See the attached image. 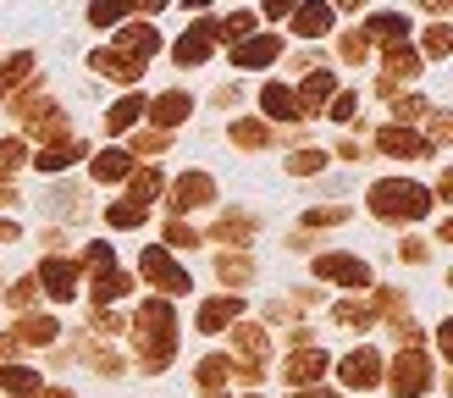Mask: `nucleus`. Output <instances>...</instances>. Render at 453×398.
<instances>
[{
    "label": "nucleus",
    "mask_w": 453,
    "mask_h": 398,
    "mask_svg": "<svg viewBox=\"0 0 453 398\" xmlns=\"http://www.w3.org/2000/svg\"><path fill=\"white\" fill-rule=\"evenodd\" d=\"M420 6H426V11H448V0H420Z\"/></svg>",
    "instance_id": "bf43d9fd"
},
{
    "label": "nucleus",
    "mask_w": 453,
    "mask_h": 398,
    "mask_svg": "<svg viewBox=\"0 0 453 398\" xmlns=\"http://www.w3.org/2000/svg\"><path fill=\"white\" fill-rule=\"evenodd\" d=\"M249 233H255V221H249L243 210H238V216L226 210V216H221V227H216V238H233V243H249Z\"/></svg>",
    "instance_id": "e433bc0d"
},
{
    "label": "nucleus",
    "mask_w": 453,
    "mask_h": 398,
    "mask_svg": "<svg viewBox=\"0 0 453 398\" xmlns=\"http://www.w3.org/2000/svg\"><path fill=\"white\" fill-rule=\"evenodd\" d=\"M332 371V360L315 343H304V348H293L288 354V365H282V376H288V387H315L321 382V376Z\"/></svg>",
    "instance_id": "6e6552de"
},
{
    "label": "nucleus",
    "mask_w": 453,
    "mask_h": 398,
    "mask_svg": "<svg viewBox=\"0 0 453 398\" xmlns=\"http://www.w3.org/2000/svg\"><path fill=\"white\" fill-rule=\"evenodd\" d=\"M205 28H211V39H226V44H233V39H249V34H255V11L216 17V22H205Z\"/></svg>",
    "instance_id": "a878e982"
},
{
    "label": "nucleus",
    "mask_w": 453,
    "mask_h": 398,
    "mask_svg": "<svg viewBox=\"0 0 453 398\" xmlns=\"http://www.w3.org/2000/svg\"><path fill=\"white\" fill-rule=\"evenodd\" d=\"M139 272H144L155 287H161V294H188V287H194V282H188V272L166 255V243H150V249L139 255Z\"/></svg>",
    "instance_id": "7ed1b4c3"
},
{
    "label": "nucleus",
    "mask_w": 453,
    "mask_h": 398,
    "mask_svg": "<svg viewBox=\"0 0 453 398\" xmlns=\"http://www.w3.org/2000/svg\"><path fill=\"white\" fill-rule=\"evenodd\" d=\"M337 6H343V11H354V6H365V0H337Z\"/></svg>",
    "instance_id": "e2e57ef3"
},
{
    "label": "nucleus",
    "mask_w": 453,
    "mask_h": 398,
    "mask_svg": "<svg viewBox=\"0 0 453 398\" xmlns=\"http://www.w3.org/2000/svg\"><path fill=\"white\" fill-rule=\"evenodd\" d=\"M17 348V338H0V354H12Z\"/></svg>",
    "instance_id": "680f3d73"
},
{
    "label": "nucleus",
    "mask_w": 453,
    "mask_h": 398,
    "mask_svg": "<svg viewBox=\"0 0 453 398\" xmlns=\"http://www.w3.org/2000/svg\"><path fill=\"white\" fill-rule=\"evenodd\" d=\"M426 117H432V111H426ZM448 139H453V122L437 111V117H432V139H426V144H448Z\"/></svg>",
    "instance_id": "603ef678"
},
{
    "label": "nucleus",
    "mask_w": 453,
    "mask_h": 398,
    "mask_svg": "<svg viewBox=\"0 0 453 398\" xmlns=\"http://www.w3.org/2000/svg\"><path fill=\"white\" fill-rule=\"evenodd\" d=\"M376 304H381V310H388V316H398V310H403V299L393 294V287H381V294H376Z\"/></svg>",
    "instance_id": "5fc2aeb1"
},
{
    "label": "nucleus",
    "mask_w": 453,
    "mask_h": 398,
    "mask_svg": "<svg viewBox=\"0 0 453 398\" xmlns=\"http://www.w3.org/2000/svg\"><path fill=\"white\" fill-rule=\"evenodd\" d=\"M88 66H95L100 78H117V83H139V78H144V66L127 61L122 50H95V61H88Z\"/></svg>",
    "instance_id": "aec40b11"
},
{
    "label": "nucleus",
    "mask_w": 453,
    "mask_h": 398,
    "mask_svg": "<svg viewBox=\"0 0 453 398\" xmlns=\"http://www.w3.org/2000/svg\"><path fill=\"white\" fill-rule=\"evenodd\" d=\"M28 78H34V56L28 50H17L12 61H0V100H6L17 83H28Z\"/></svg>",
    "instance_id": "cd10ccee"
},
{
    "label": "nucleus",
    "mask_w": 453,
    "mask_h": 398,
    "mask_svg": "<svg viewBox=\"0 0 453 398\" xmlns=\"http://www.w3.org/2000/svg\"><path fill=\"white\" fill-rule=\"evenodd\" d=\"M39 294H50L56 304H61V299H73V294H78V265H73V260H61V255H50V260L39 265Z\"/></svg>",
    "instance_id": "9d476101"
},
{
    "label": "nucleus",
    "mask_w": 453,
    "mask_h": 398,
    "mask_svg": "<svg viewBox=\"0 0 453 398\" xmlns=\"http://www.w3.org/2000/svg\"><path fill=\"white\" fill-rule=\"evenodd\" d=\"M354 105H359L354 95H332V111H326V117H332V122H349V117H354Z\"/></svg>",
    "instance_id": "3c124183"
},
{
    "label": "nucleus",
    "mask_w": 453,
    "mask_h": 398,
    "mask_svg": "<svg viewBox=\"0 0 453 398\" xmlns=\"http://www.w3.org/2000/svg\"><path fill=\"white\" fill-rule=\"evenodd\" d=\"M277 56H282V39L277 34H249V39H238L233 66H271Z\"/></svg>",
    "instance_id": "2eb2a0df"
},
{
    "label": "nucleus",
    "mask_w": 453,
    "mask_h": 398,
    "mask_svg": "<svg viewBox=\"0 0 453 398\" xmlns=\"http://www.w3.org/2000/svg\"><path fill=\"white\" fill-rule=\"evenodd\" d=\"M12 199H17V188H0V205H12Z\"/></svg>",
    "instance_id": "052dcab7"
},
{
    "label": "nucleus",
    "mask_w": 453,
    "mask_h": 398,
    "mask_svg": "<svg viewBox=\"0 0 453 398\" xmlns=\"http://www.w3.org/2000/svg\"><path fill=\"white\" fill-rule=\"evenodd\" d=\"M337 382L354 387V393H371V387L381 382V354H376V348H354V354H343V365H337Z\"/></svg>",
    "instance_id": "423d86ee"
},
{
    "label": "nucleus",
    "mask_w": 453,
    "mask_h": 398,
    "mask_svg": "<svg viewBox=\"0 0 453 398\" xmlns=\"http://www.w3.org/2000/svg\"><path fill=\"white\" fill-rule=\"evenodd\" d=\"M448 44H453L448 22H432V28H426V56H448Z\"/></svg>",
    "instance_id": "a18cd8bd"
},
{
    "label": "nucleus",
    "mask_w": 453,
    "mask_h": 398,
    "mask_svg": "<svg viewBox=\"0 0 453 398\" xmlns=\"http://www.w3.org/2000/svg\"><path fill=\"white\" fill-rule=\"evenodd\" d=\"M321 161H326L321 149H293V155H288V172H299V177H310V172H321Z\"/></svg>",
    "instance_id": "79ce46f5"
},
{
    "label": "nucleus",
    "mask_w": 453,
    "mask_h": 398,
    "mask_svg": "<svg viewBox=\"0 0 453 398\" xmlns=\"http://www.w3.org/2000/svg\"><path fill=\"white\" fill-rule=\"evenodd\" d=\"M398 260H415V265H420V260H426V243H420V238H403V243H398Z\"/></svg>",
    "instance_id": "864d4df0"
},
{
    "label": "nucleus",
    "mask_w": 453,
    "mask_h": 398,
    "mask_svg": "<svg viewBox=\"0 0 453 398\" xmlns=\"http://www.w3.org/2000/svg\"><path fill=\"white\" fill-rule=\"evenodd\" d=\"M12 111H17V122L28 127L34 139H44V144H56L61 133H66V117H61V111H56L50 100H17Z\"/></svg>",
    "instance_id": "39448f33"
},
{
    "label": "nucleus",
    "mask_w": 453,
    "mask_h": 398,
    "mask_svg": "<svg viewBox=\"0 0 453 398\" xmlns=\"http://www.w3.org/2000/svg\"><path fill=\"white\" fill-rule=\"evenodd\" d=\"M315 277H326L337 287H359V294H365V287H371V265L354 260V255H321V260H315Z\"/></svg>",
    "instance_id": "0eeeda50"
},
{
    "label": "nucleus",
    "mask_w": 453,
    "mask_h": 398,
    "mask_svg": "<svg viewBox=\"0 0 453 398\" xmlns=\"http://www.w3.org/2000/svg\"><path fill=\"white\" fill-rule=\"evenodd\" d=\"M233 348L243 354L249 365H265V354H271V338H265L260 326H238V332H233Z\"/></svg>",
    "instance_id": "393cba45"
},
{
    "label": "nucleus",
    "mask_w": 453,
    "mask_h": 398,
    "mask_svg": "<svg viewBox=\"0 0 453 398\" xmlns=\"http://www.w3.org/2000/svg\"><path fill=\"white\" fill-rule=\"evenodd\" d=\"M78 155H83V144H78V139H61V144H44V149L34 155V166H39L44 177H56V172H66V166H73Z\"/></svg>",
    "instance_id": "4be33fe9"
},
{
    "label": "nucleus",
    "mask_w": 453,
    "mask_h": 398,
    "mask_svg": "<svg viewBox=\"0 0 453 398\" xmlns=\"http://www.w3.org/2000/svg\"><path fill=\"white\" fill-rule=\"evenodd\" d=\"M95 177L100 183H122V177H133V155L127 149H100L95 155Z\"/></svg>",
    "instance_id": "b1692460"
},
{
    "label": "nucleus",
    "mask_w": 453,
    "mask_h": 398,
    "mask_svg": "<svg viewBox=\"0 0 453 398\" xmlns=\"http://www.w3.org/2000/svg\"><path fill=\"white\" fill-rule=\"evenodd\" d=\"M83 260H88V272H105V265H117V255H111V243H88V249H83Z\"/></svg>",
    "instance_id": "de8ad7c7"
},
{
    "label": "nucleus",
    "mask_w": 453,
    "mask_h": 398,
    "mask_svg": "<svg viewBox=\"0 0 453 398\" xmlns=\"http://www.w3.org/2000/svg\"><path fill=\"white\" fill-rule=\"evenodd\" d=\"M432 205L437 199L420 183H410V177H381V183L371 188V210L381 221H420V216H432Z\"/></svg>",
    "instance_id": "f03ea898"
},
{
    "label": "nucleus",
    "mask_w": 453,
    "mask_h": 398,
    "mask_svg": "<svg viewBox=\"0 0 453 398\" xmlns=\"http://www.w3.org/2000/svg\"><path fill=\"white\" fill-rule=\"evenodd\" d=\"M155 149H166V133L155 127V133H139V144H133L127 155H155Z\"/></svg>",
    "instance_id": "8fccbe9b"
},
{
    "label": "nucleus",
    "mask_w": 453,
    "mask_h": 398,
    "mask_svg": "<svg viewBox=\"0 0 453 398\" xmlns=\"http://www.w3.org/2000/svg\"><path fill=\"white\" fill-rule=\"evenodd\" d=\"M243 316V299L238 294H221V299H205V310H199V332H226Z\"/></svg>",
    "instance_id": "f3484780"
},
{
    "label": "nucleus",
    "mask_w": 453,
    "mask_h": 398,
    "mask_svg": "<svg viewBox=\"0 0 453 398\" xmlns=\"http://www.w3.org/2000/svg\"><path fill=\"white\" fill-rule=\"evenodd\" d=\"M139 117H144V100H139V95H122L117 105L105 111V127H111V133H127V127L139 122Z\"/></svg>",
    "instance_id": "c756f323"
},
{
    "label": "nucleus",
    "mask_w": 453,
    "mask_h": 398,
    "mask_svg": "<svg viewBox=\"0 0 453 398\" xmlns=\"http://www.w3.org/2000/svg\"><path fill=\"white\" fill-rule=\"evenodd\" d=\"M376 149L393 155V161H420V155H432V144H426L415 127H381L376 133Z\"/></svg>",
    "instance_id": "f8f14e48"
},
{
    "label": "nucleus",
    "mask_w": 453,
    "mask_h": 398,
    "mask_svg": "<svg viewBox=\"0 0 453 398\" xmlns=\"http://www.w3.org/2000/svg\"><path fill=\"white\" fill-rule=\"evenodd\" d=\"M155 194H161V172H133V194H127V199H139V205H150Z\"/></svg>",
    "instance_id": "ea45409f"
},
{
    "label": "nucleus",
    "mask_w": 453,
    "mask_h": 398,
    "mask_svg": "<svg viewBox=\"0 0 453 398\" xmlns=\"http://www.w3.org/2000/svg\"><path fill=\"white\" fill-rule=\"evenodd\" d=\"M0 243H17V221H0Z\"/></svg>",
    "instance_id": "13d9d810"
},
{
    "label": "nucleus",
    "mask_w": 453,
    "mask_h": 398,
    "mask_svg": "<svg viewBox=\"0 0 453 398\" xmlns=\"http://www.w3.org/2000/svg\"><path fill=\"white\" fill-rule=\"evenodd\" d=\"M39 387V371H28V365H0V393H12V398H28Z\"/></svg>",
    "instance_id": "bb28decb"
},
{
    "label": "nucleus",
    "mask_w": 453,
    "mask_h": 398,
    "mask_svg": "<svg viewBox=\"0 0 453 398\" xmlns=\"http://www.w3.org/2000/svg\"><path fill=\"white\" fill-rule=\"evenodd\" d=\"M216 272H221V282H249V277H255V260H249V255H221Z\"/></svg>",
    "instance_id": "c9c22d12"
},
{
    "label": "nucleus",
    "mask_w": 453,
    "mask_h": 398,
    "mask_svg": "<svg viewBox=\"0 0 453 398\" xmlns=\"http://www.w3.org/2000/svg\"><path fill=\"white\" fill-rule=\"evenodd\" d=\"M117 50H122L127 61H139V66H144L155 50H161V34H155L150 22H127V28L117 34Z\"/></svg>",
    "instance_id": "4468645a"
},
{
    "label": "nucleus",
    "mask_w": 453,
    "mask_h": 398,
    "mask_svg": "<svg viewBox=\"0 0 453 398\" xmlns=\"http://www.w3.org/2000/svg\"><path fill=\"white\" fill-rule=\"evenodd\" d=\"M233 360H226V354H211V360H199V387L205 393H221V382H233Z\"/></svg>",
    "instance_id": "c85d7f7f"
},
{
    "label": "nucleus",
    "mask_w": 453,
    "mask_h": 398,
    "mask_svg": "<svg viewBox=\"0 0 453 398\" xmlns=\"http://www.w3.org/2000/svg\"><path fill=\"white\" fill-rule=\"evenodd\" d=\"M403 78H410V83L420 78V50H415L410 39H398L393 50H388V73H381V83H376V88H381V95H393Z\"/></svg>",
    "instance_id": "1a4fd4ad"
},
{
    "label": "nucleus",
    "mask_w": 453,
    "mask_h": 398,
    "mask_svg": "<svg viewBox=\"0 0 453 398\" xmlns=\"http://www.w3.org/2000/svg\"><path fill=\"white\" fill-rule=\"evenodd\" d=\"M34 304H39V277L12 282V310H34Z\"/></svg>",
    "instance_id": "a19ab883"
},
{
    "label": "nucleus",
    "mask_w": 453,
    "mask_h": 398,
    "mask_svg": "<svg viewBox=\"0 0 453 398\" xmlns=\"http://www.w3.org/2000/svg\"><path fill=\"white\" fill-rule=\"evenodd\" d=\"M56 332H61V326H56L50 316H22V321H17V332H12V338H17V343H50Z\"/></svg>",
    "instance_id": "7c9ffc66"
},
{
    "label": "nucleus",
    "mask_w": 453,
    "mask_h": 398,
    "mask_svg": "<svg viewBox=\"0 0 453 398\" xmlns=\"http://www.w3.org/2000/svg\"><path fill=\"white\" fill-rule=\"evenodd\" d=\"M211 44H216V39H211V28H205V22H194V28L172 44V56L183 61V66H205V61H211Z\"/></svg>",
    "instance_id": "a211bd4d"
},
{
    "label": "nucleus",
    "mask_w": 453,
    "mask_h": 398,
    "mask_svg": "<svg viewBox=\"0 0 453 398\" xmlns=\"http://www.w3.org/2000/svg\"><path fill=\"white\" fill-rule=\"evenodd\" d=\"M393 111H398V127H410V122H420V117H426V111H432V105H426L420 95H403V100H398Z\"/></svg>",
    "instance_id": "c03bdc74"
},
{
    "label": "nucleus",
    "mask_w": 453,
    "mask_h": 398,
    "mask_svg": "<svg viewBox=\"0 0 453 398\" xmlns=\"http://www.w3.org/2000/svg\"><path fill=\"white\" fill-rule=\"evenodd\" d=\"M293 6L299 0H265V17H293Z\"/></svg>",
    "instance_id": "6e6d98bb"
},
{
    "label": "nucleus",
    "mask_w": 453,
    "mask_h": 398,
    "mask_svg": "<svg viewBox=\"0 0 453 398\" xmlns=\"http://www.w3.org/2000/svg\"><path fill=\"white\" fill-rule=\"evenodd\" d=\"M133 338H139V360L144 371H166V360L177 354V316L166 299H144L139 321H133Z\"/></svg>",
    "instance_id": "f257e3e1"
},
{
    "label": "nucleus",
    "mask_w": 453,
    "mask_h": 398,
    "mask_svg": "<svg viewBox=\"0 0 453 398\" xmlns=\"http://www.w3.org/2000/svg\"><path fill=\"white\" fill-rule=\"evenodd\" d=\"M233 144L238 149H265L271 144V127L265 122H233Z\"/></svg>",
    "instance_id": "72a5a7b5"
},
{
    "label": "nucleus",
    "mask_w": 453,
    "mask_h": 398,
    "mask_svg": "<svg viewBox=\"0 0 453 398\" xmlns=\"http://www.w3.org/2000/svg\"><path fill=\"white\" fill-rule=\"evenodd\" d=\"M343 56H349V61H365V56H371V34H365V28L343 34Z\"/></svg>",
    "instance_id": "49530a36"
},
{
    "label": "nucleus",
    "mask_w": 453,
    "mask_h": 398,
    "mask_svg": "<svg viewBox=\"0 0 453 398\" xmlns=\"http://www.w3.org/2000/svg\"><path fill=\"white\" fill-rule=\"evenodd\" d=\"M144 216H150V205H139V199H122V205H111V210H105L111 227H139Z\"/></svg>",
    "instance_id": "f704fd0d"
},
{
    "label": "nucleus",
    "mask_w": 453,
    "mask_h": 398,
    "mask_svg": "<svg viewBox=\"0 0 453 398\" xmlns=\"http://www.w3.org/2000/svg\"><path fill=\"white\" fill-rule=\"evenodd\" d=\"M211 199H216V183H211L205 172H183V177L172 183V210H177V216H183V210H199V205H211Z\"/></svg>",
    "instance_id": "9b49d317"
},
{
    "label": "nucleus",
    "mask_w": 453,
    "mask_h": 398,
    "mask_svg": "<svg viewBox=\"0 0 453 398\" xmlns=\"http://www.w3.org/2000/svg\"><path fill=\"white\" fill-rule=\"evenodd\" d=\"M166 243H172V249H194V243H199V233L188 227L183 216H177V221H166Z\"/></svg>",
    "instance_id": "37998d69"
},
{
    "label": "nucleus",
    "mask_w": 453,
    "mask_h": 398,
    "mask_svg": "<svg viewBox=\"0 0 453 398\" xmlns=\"http://www.w3.org/2000/svg\"><path fill=\"white\" fill-rule=\"evenodd\" d=\"M332 321H337V326H371V321H376V310H371V304H337V310H332Z\"/></svg>",
    "instance_id": "4c0bfd02"
},
{
    "label": "nucleus",
    "mask_w": 453,
    "mask_h": 398,
    "mask_svg": "<svg viewBox=\"0 0 453 398\" xmlns=\"http://www.w3.org/2000/svg\"><path fill=\"white\" fill-rule=\"evenodd\" d=\"M332 6L326 0H304V6H293V34L299 39H321V34H332Z\"/></svg>",
    "instance_id": "dca6fc26"
},
{
    "label": "nucleus",
    "mask_w": 453,
    "mask_h": 398,
    "mask_svg": "<svg viewBox=\"0 0 453 398\" xmlns=\"http://www.w3.org/2000/svg\"><path fill=\"white\" fill-rule=\"evenodd\" d=\"M426 387H432V360H426L420 348H403V354H398V365H393L388 393H393V398H420Z\"/></svg>",
    "instance_id": "20e7f679"
},
{
    "label": "nucleus",
    "mask_w": 453,
    "mask_h": 398,
    "mask_svg": "<svg viewBox=\"0 0 453 398\" xmlns=\"http://www.w3.org/2000/svg\"><path fill=\"white\" fill-rule=\"evenodd\" d=\"M337 95V78L326 73V66H310V73H304V88H299V95H293V100H299V117H321V105Z\"/></svg>",
    "instance_id": "ddd939ff"
},
{
    "label": "nucleus",
    "mask_w": 453,
    "mask_h": 398,
    "mask_svg": "<svg viewBox=\"0 0 453 398\" xmlns=\"http://www.w3.org/2000/svg\"><path fill=\"white\" fill-rule=\"evenodd\" d=\"M122 17H133V0H95V6H88L95 28H111V22H122Z\"/></svg>",
    "instance_id": "473e14b6"
},
{
    "label": "nucleus",
    "mask_w": 453,
    "mask_h": 398,
    "mask_svg": "<svg viewBox=\"0 0 453 398\" xmlns=\"http://www.w3.org/2000/svg\"><path fill=\"white\" fill-rule=\"evenodd\" d=\"M127 287H133V282L117 272V265H105V272H95V282H88V299H95V310H100V304H111V299H122Z\"/></svg>",
    "instance_id": "5701e85b"
},
{
    "label": "nucleus",
    "mask_w": 453,
    "mask_h": 398,
    "mask_svg": "<svg viewBox=\"0 0 453 398\" xmlns=\"http://www.w3.org/2000/svg\"><path fill=\"white\" fill-rule=\"evenodd\" d=\"M365 34H376V39H393V44H398V39H410V22H403L398 11H376V17L365 22Z\"/></svg>",
    "instance_id": "2f4dec72"
},
{
    "label": "nucleus",
    "mask_w": 453,
    "mask_h": 398,
    "mask_svg": "<svg viewBox=\"0 0 453 398\" xmlns=\"http://www.w3.org/2000/svg\"><path fill=\"white\" fill-rule=\"evenodd\" d=\"M22 161H28V144H22V139H0V177H12Z\"/></svg>",
    "instance_id": "58836bf2"
},
{
    "label": "nucleus",
    "mask_w": 453,
    "mask_h": 398,
    "mask_svg": "<svg viewBox=\"0 0 453 398\" xmlns=\"http://www.w3.org/2000/svg\"><path fill=\"white\" fill-rule=\"evenodd\" d=\"M28 398H73V393H66V387H34Z\"/></svg>",
    "instance_id": "4d7b16f0"
},
{
    "label": "nucleus",
    "mask_w": 453,
    "mask_h": 398,
    "mask_svg": "<svg viewBox=\"0 0 453 398\" xmlns=\"http://www.w3.org/2000/svg\"><path fill=\"white\" fill-rule=\"evenodd\" d=\"M144 111H150V122H155V127L166 133V127H177V122H188L194 100L183 95V88H172V95H161V100H155V105H144Z\"/></svg>",
    "instance_id": "6ab92c4d"
},
{
    "label": "nucleus",
    "mask_w": 453,
    "mask_h": 398,
    "mask_svg": "<svg viewBox=\"0 0 453 398\" xmlns=\"http://www.w3.org/2000/svg\"><path fill=\"white\" fill-rule=\"evenodd\" d=\"M260 105H265L271 122H299V100H293L288 83H265V88H260Z\"/></svg>",
    "instance_id": "412c9836"
},
{
    "label": "nucleus",
    "mask_w": 453,
    "mask_h": 398,
    "mask_svg": "<svg viewBox=\"0 0 453 398\" xmlns=\"http://www.w3.org/2000/svg\"><path fill=\"white\" fill-rule=\"evenodd\" d=\"M343 216H349L343 205H326V210H321V205H315V210H310L304 221H310V227H337V221H343Z\"/></svg>",
    "instance_id": "09e8293b"
}]
</instances>
